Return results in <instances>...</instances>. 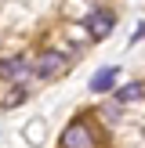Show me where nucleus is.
I'll use <instances>...</instances> for the list:
<instances>
[{
  "label": "nucleus",
  "mask_w": 145,
  "mask_h": 148,
  "mask_svg": "<svg viewBox=\"0 0 145 148\" xmlns=\"http://www.w3.org/2000/svg\"><path fill=\"white\" fill-rule=\"evenodd\" d=\"M65 69H69V54H62V51H47V54H40L33 62V76L36 79H55Z\"/></svg>",
  "instance_id": "obj_1"
},
{
  "label": "nucleus",
  "mask_w": 145,
  "mask_h": 148,
  "mask_svg": "<svg viewBox=\"0 0 145 148\" xmlns=\"http://www.w3.org/2000/svg\"><path fill=\"white\" fill-rule=\"evenodd\" d=\"M62 148H94V130H91V123H87V119L69 123L65 134H62Z\"/></svg>",
  "instance_id": "obj_2"
},
{
  "label": "nucleus",
  "mask_w": 145,
  "mask_h": 148,
  "mask_svg": "<svg viewBox=\"0 0 145 148\" xmlns=\"http://www.w3.org/2000/svg\"><path fill=\"white\" fill-rule=\"evenodd\" d=\"M0 76L7 79V83H26L29 76H33V65L26 62V58H4V62H0Z\"/></svg>",
  "instance_id": "obj_3"
},
{
  "label": "nucleus",
  "mask_w": 145,
  "mask_h": 148,
  "mask_svg": "<svg viewBox=\"0 0 145 148\" xmlns=\"http://www.w3.org/2000/svg\"><path fill=\"white\" fill-rule=\"evenodd\" d=\"M84 25H87L91 36H109V33H113V14H109V11H91L84 18Z\"/></svg>",
  "instance_id": "obj_4"
},
{
  "label": "nucleus",
  "mask_w": 145,
  "mask_h": 148,
  "mask_svg": "<svg viewBox=\"0 0 145 148\" xmlns=\"http://www.w3.org/2000/svg\"><path fill=\"white\" fill-rule=\"evenodd\" d=\"M113 79H116V69L109 65V69H102V72H94V79H91V90L94 94H102V90H109L113 87Z\"/></svg>",
  "instance_id": "obj_5"
},
{
  "label": "nucleus",
  "mask_w": 145,
  "mask_h": 148,
  "mask_svg": "<svg viewBox=\"0 0 145 148\" xmlns=\"http://www.w3.org/2000/svg\"><path fill=\"white\" fill-rule=\"evenodd\" d=\"M142 94H145L142 83H130V87H123V90H116V98H120V101H138Z\"/></svg>",
  "instance_id": "obj_6"
},
{
  "label": "nucleus",
  "mask_w": 145,
  "mask_h": 148,
  "mask_svg": "<svg viewBox=\"0 0 145 148\" xmlns=\"http://www.w3.org/2000/svg\"><path fill=\"white\" fill-rule=\"evenodd\" d=\"M22 98H26V94H22V90H14V94H7V98H4V105H14V101H22Z\"/></svg>",
  "instance_id": "obj_7"
}]
</instances>
